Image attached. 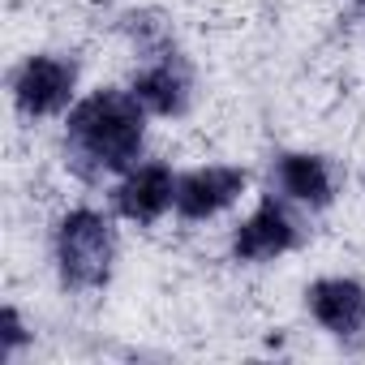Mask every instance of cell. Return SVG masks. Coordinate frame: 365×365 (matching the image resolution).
I'll list each match as a JSON object with an SVG mask.
<instances>
[{"label":"cell","mask_w":365,"mask_h":365,"mask_svg":"<svg viewBox=\"0 0 365 365\" xmlns=\"http://www.w3.org/2000/svg\"><path fill=\"white\" fill-rule=\"evenodd\" d=\"M267 185L301 211H327L339 198V172L318 150H279L267 168Z\"/></svg>","instance_id":"cell-6"},{"label":"cell","mask_w":365,"mask_h":365,"mask_svg":"<svg viewBox=\"0 0 365 365\" xmlns=\"http://www.w3.org/2000/svg\"><path fill=\"white\" fill-rule=\"evenodd\" d=\"M116 35L125 39V48L138 61H155V56L180 52L176 48V31H172V22L159 9H129V14H120L116 18Z\"/></svg>","instance_id":"cell-10"},{"label":"cell","mask_w":365,"mask_h":365,"mask_svg":"<svg viewBox=\"0 0 365 365\" xmlns=\"http://www.w3.org/2000/svg\"><path fill=\"white\" fill-rule=\"evenodd\" d=\"M361 9H365V0H361Z\"/></svg>","instance_id":"cell-13"},{"label":"cell","mask_w":365,"mask_h":365,"mask_svg":"<svg viewBox=\"0 0 365 365\" xmlns=\"http://www.w3.org/2000/svg\"><path fill=\"white\" fill-rule=\"evenodd\" d=\"M82 65L69 52H31L9 73V99L22 120H52L78 103Z\"/></svg>","instance_id":"cell-3"},{"label":"cell","mask_w":365,"mask_h":365,"mask_svg":"<svg viewBox=\"0 0 365 365\" xmlns=\"http://www.w3.org/2000/svg\"><path fill=\"white\" fill-rule=\"evenodd\" d=\"M146 108L133 99L129 86H95L78 95V103L65 112V168L95 185L103 176L129 172L146 150Z\"/></svg>","instance_id":"cell-1"},{"label":"cell","mask_w":365,"mask_h":365,"mask_svg":"<svg viewBox=\"0 0 365 365\" xmlns=\"http://www.w3.org/2000/svg\"><path fill=\"white\" fill-rule=\"evenodd\" d=\"M172 202H176V172L159 159L133 163L112 185V211L138 228H155L172 211Z\"/></svg>","instance_id":"cell-7"},{"label":"cell","mask_w":365,"mask_h":365,"mask_svg":"<svg viewBox=\"0 0 365 365\" xmlns=\"http://www.w3.org/2000/svg\"><path fill=\"white\" fill-rule=\"evenodd\" d=\"M91 9H108V5H116V0H86Z\"/></svg>","instance_id":"cell-12"},{"label":"cell","mask_w":365,"mask_h":365,"mask_svg":"<svg viewBox=\"0 0 365 365\" xmlns=\"http://www.w3.org/2000/svg\"><path fill=\"white\" fill-rule=\"evenodd\" d=\"M250 190V172L241 163H198L176 176L172 215L180 224H211L228 207H237Z\"/></svg>","instance_id":"cell-4"},{"label":"cell","mask_w":365,"mask_h":365,"mask_svg":"<svg viewBox=\"0 0 365 365\" xmlns=\"http://www.w3.org/2000/svg\"><path fill=\"white\" fill-rule=\"evenodd\" d=\"M129 91L146 108V116L176 120V116H185L194 108V69L180 52H168V56L142 61L129 73Z\"/></svg>","instance_id":"cell-8"},{"label":"cell","mask_w":365,"mask_h":365,"mask_svg":"<svg viewBox=\"0 0 365 365\" xmlns=\"http://www.w3.org/2000/svg\"><path fill=\"white\" fill-rule=\"evenodd\" d=\"M120 258V241L112 220L99 207H69L52 228V262L65 292H103L112 284Z\"/></svg>","instance_id":"cell-2"},{"label":"cell","mask_w":365,"mask_h":365,"mask_svg":"<svg viewBox=\"0 0 365 365\" xmlns=\"http://www.w3.org/2000/svg\"><path fill=\"white\" fill-rule=\"evenodd\" d=\"M305 314L331 339H361L365 335V284L352 275H318L305 288Z\"/></svg>","instance_id":"cell-9"},{"label":"cell","mask_w":365,"mask_h":365,"mask_svg":"<svg viewBox=\"0 0 365 365\" xmlns=\"http://www.w3.org/2000/svg\"><path fill=\"white\" fill-rule=\"evenodd\" d=\"M31 339H35V331L26 327V318H22L18 305H5V309H0V361H18Z\"/></svg>","instance_id":"cell-11"},{"label":"cell","mask_w":365,"mask_h":365,"mask_svg":"<svg viewBox=\"0 0 365 365\" xmlns=\"http://www.w3.org/2000/svg\"><path fill=\"white\" fill-rule=\"evenodd\" d=\"M301 224L292 215V202H284L279 194H267L237 228H232V258L245 267H267L284 254H292L301 245Z\"/></svg>","instance_id":"cell-5"}]
</instances>
